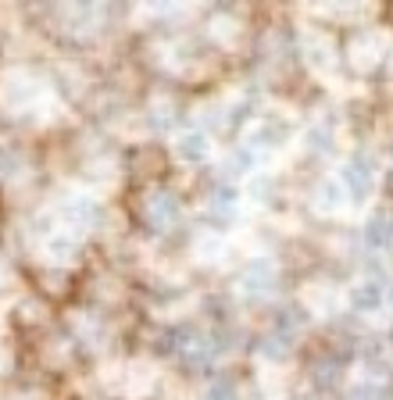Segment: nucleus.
I'll list each match as a JSON object with an SVG mask.
<instances>
[{
  "label": "nucleus",
  "instance_id": "423d86ee",
  "mask_svg": "<svg viewBox=\"0 0 393 400\" xmlns=\"http://www.w3.org/2000/svg\"><path fill=\"white\" fill-rule=\"evenodd\" d=\"M386 189H390V194H393V175H390V183H386Z\"/></svg>",
  "mask_w": 393,
  "mask_h": 400
},
{
  "label": "nucleus",
  "instance_id": "f03ea898",
  "mask_svg": "<svg viewBox=\"0 0 393 400\" xmlns=\"http://www.w3.org/2000/svg\"><path fill=\"white\" fill-rule=\"evenodd\" d=\"M379 300H383L379 286H357V290L351 293V304H354L357 311H372V308H379Z\"/></svg>",
  "mask_w": 393,
  "mask_h": 400
},
{
  "label": "nucleus",
  "instance_id": "20e7f679",
  "mask_svg": "<svg viewBox=\"0 0 393 400\" xmlns=\"http://www.w3.org/2000/svg\"><path fill=\"white\" fill-rule=\"evenodd\" d=\"M179 150H182V157H190V161H200V157L208 154V139L204 136H186L179 143Z\"/></svg>",
  "mask_w": 393,
  "mask_h": 400
},
{
  "label": "nucleus",
  "instance_id": "7ed1b4c3",
  "mask_svg": "<svg viewBox=\"0 0 393 400\" xmlns=\"http://www.w3.org/2000/svg\"><path fill=\"white\" fill-rule=\"evenodd\" d=\"M386 239H390V215L379 211V215H372V222H368V243L372 247H383Z\"/></svg>",
  "mask_w": 393,
  "mask_h": 400
},
{
  "label": "nucleus",
  "instance_id": "39448f33",
  "mask_svg": "<svg viewBox=\"0 0 393 400\" xmlns=\"http://www.w3.org/2000/svg\"><path fill=\"white\" fill-rule=\"evenodd\" d=\"M211 400H236V390L229 386V382H218V386L211 390Z\"/></svg>",
  "mask_w": 393,
  "mask_h": 400
},
{
  "label": "nucleus",
  "instance_id": "f257e3e1",
  "mask_svg": "<svg viewBox=\"0 0 393 400\" xmlns=\"http://www.w3.org/2000/svg\"><path fill=\"white\" fill-rule=\"evenodd\" d=\"M347 183L354 189V197H365L368 194V157L365 154H354V161L347 168Z\"/></svg>",
  "mask_w": 393,
  "mask_h": 400
}]
</instances>
